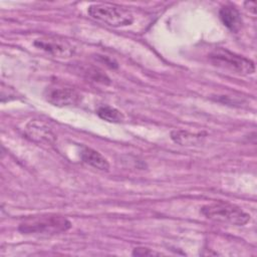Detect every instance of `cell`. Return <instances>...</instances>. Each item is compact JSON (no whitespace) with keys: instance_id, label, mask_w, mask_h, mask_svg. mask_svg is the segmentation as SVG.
<instances>
[{"instance_id":"cell-1","label":"cell","mask_w":257,"mask_h":257,"mask_svg":"<svg viewBox=\"0 0 257 257\" xmlns=\"http://www.w3.org/2000/svg\"><path fill=\"white\" fill-rule=\"evenodd\" d=\"M71 227L69 220L57 215L33 216L24 220L18 230L23 234H59Z\"/></svg>"},{"instance_id":"cell-2","label":"cell","mask_w":257,"mask_h":257,"mask_svg":"<svg viewBox=\"0 0 257 257\" xmlns=\"http://www.w3.org/2000/svg\"><path fill=\"white\" fill-rule=\"evenodd\" d=\"M87 13L94 20L112 27L127 26L134 22V16L128 9L110 3L92 4Z\"/></svg>"},{"instance_id":"cell-3","label":"cell","mask_w":257,"mask_h":257,"mask_svg":"<svg viewBox=\"0 0 257 257\" xmlns=\"http://www.w3.org/2000/svg\"><path fill=\"white\" fill-rule=\"evenodd\" d=\"M201 213L207 219L235 226H243L250 221L249 214L241 208L226 202H216L206 205L202 207Z\"/></svg>"},{"instance_id":"cell-4","label":"cell","mask_w":257,"mask_h":257,"mask_svg":"<svg viewBox=\"0 0 257 257\" xmlns=\"http://www.w3.org/2000/svg\"><path fill=\"white\" fill-rule=\"evenodd\" d=\"M209 60L217 67L240 75L252 74L255 71V65L252 60L225 48L214 49L209 54Z\"/></svg>"},{"instance_id":"cell-5","label":"cell","mask_w":257,"mask_h":257,"mask_svg":"<svg viewBox=\"0 0 257 257\" xmlns=\"http://www.w3.org/2000/svg\"><path fill=\"white\" fill-rule=\"evenodd\" d=\"M34 45L46 53L59 58H68L73 55L75 48L73 45L58 36H45L34 41Z\"/></svg>"},{"instance_id":"cell-6","label":"cell","mask_w":257,"mask_h":257,"mask_svg":"<svg viewBox=\"0 0 257 257\" xmlns=\"http://www.w3.org/2000/svg\"><path fill=\"white\" fill-rule=\"evenodd\" d=\"M45 99L55 106H71L81 101V94L75 89L65 86H49L44 92Z\"/></svg>"},{"instance_id":"cell-7","label":"cell","mask_w":257,"mask_h":257,"mask_svg":"<svg viewBox=\"0 0 257 257\" xmlns=\"http://www.w3.org/2000/svg\"><path fill=\"white\" fill-rule=\"evenodd\" d=\"M26 133L31 140L40 143H53L56 139L55 135L46 123L36 119L28 122Z\"/></svg>"},{"instance_id":"cell-8","label":"cell","mask_w":257,"mask_h":257,"mask_svg":"<svg viewBox=\"0 0 257 257\" xmlns=\"http://www.w3.org/2000/svg\"><path fill=\"white\" fill-rule=\"evenodd\" d=\"M219 16L223 24L232 32H238L243 24L239 10L233 5H224L219 11Z\"/></svg>"},{"instance_id":"cell-9","label":"cell","mask_w":257,"mask_h":257,"mask_svg":"<svg viewBox=\"0 0 257 257\" xmlns=\"http://www.w3.org/2000/svg\"><path fill=\"white\" fill-rule=\"evenodd\" d=\"M80 158L83 163L99 171L107 172L109 169L107 160L100 153L91 148L83 147L80 152Z\"/></svg>"},{"instance_id":"cell-10","label":"cell","mask_w":257,"mask_h":257,"mask_svg":"<svg viewBox=\"0 0 257 257\" xmlns=\"http://www.w3.org/2000/svg\"><path fill=\"white\" fill-rule=\"evenodd\" d=\"M206 134H192L187 131L176 130L171 133L172 140L181 146H197L203 143Z\"/></svg>"},{"instance_id":"cell-11","label":"cell","mask_w":257,"mask_h":257,"mask_svg":"<svg viewBox=\"0 0 257 257\" xmlns=\"http://www.w3.org/2000/svg\"><path fill=\"white\" fill-rule=\"evenodd\" d=\"M97 115L108 122H113V123H118L121 122L124 119V115L120 110L117 108L110 106V105H100L96 109Z\"/></svg>"},{"instance_id":"cell-12","label":"cell","mask_w":257,"mask_h":257,"mask_svg":"<svg viewBox=\"0 0 257 257\" xmlns=\"http://www.w3.org/2000/svg\"><path fill=\"white\" fill-rule=\"evenodd\" d=\"M156 254H158V253H156L146 247H138V248H135L133 251V255H135V256H152V255H156Z\"/></svg>"},{"instance_id":"cell-13","label":"cell","mask_w":257,"mask_h":257,"mask_svg":"<svg viewBox=\"0 0 257 257\" xmlns=\"http://www.w3.org/2000/svg\"><path fill=\"white\" fill-rule=\"evenodd\" d=\"M245 5H246V6H248V9H249L252 13H255V8H256V4H255V2H252V1L245 2Z\"/></svg>"}]
</instances>
